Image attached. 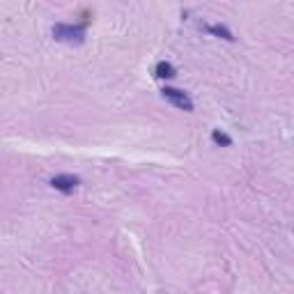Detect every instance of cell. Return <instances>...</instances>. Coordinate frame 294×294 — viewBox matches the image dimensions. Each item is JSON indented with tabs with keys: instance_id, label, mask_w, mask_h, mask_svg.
Listing matches in <instances>:
<instances>
[{
	"instance_id": "277c9868",
	"label": "cell",
	"mask_w": 294,
	"mask_h": 294,
	"mask_svg": "<svg viewBox=\"0 0 294 294\" xmlns=\"http://www.w3.org/2000/svg\"><path fill=\"white\" fill-rule=\"evenodd\" d=\"M205 30L209 32V35L220 37V39H225V41H234V35H232V32H230L225 26H220V23H211V26H205Z\"/></svg>"
},
{
	"instance_id": "5b68a950",
	"label": "cell",
	"mask_w": 294,
	"mask_h": 294,
	"mask_svg": "<svg viewBox=\"0 0 294 294\" xmlns=\"http://www.w3.org/2000/svg\"><path fill=\"white\" fill-rule=\"evenodd\" d=\"M154 76L156 78H175L177 76V69H175L170 62L161 60V62H156V67H154Z\"/></svg>"
},
{
	"instance_id": "3957f363",
	"label": "cell",
	"mask_w": 294,
	"mask_h": 294,
	"mask_svg": "<svg viewBox=\"0 0 294 294\" xmlns=\"http://www.w3.org/2000/svg\"><path fill=\"white\" fill-rule=\"evenodd\" d=\"M78 184H81V179H78L76 175H69V173H64V175H55V177H51V186H53L55 191L64 193V195H69V193L76 191Z\"/></svg>"
},
{
	"instance_id": "8992f818",
	"label": "cell",
	"mask_w": 294,
	"mask_h": 294,
	"mask_svg": "<svg viewBox=\"0 0 294 294\" xmlns=\"http://www.w3.org/2000/svg\"><path fill=\"white\" fill-rule=\"evenodd\" d=\"M211 140H214L218 147H230V145H232V138H230L228 133L218 131V129H216V131H211Z\"/></svg>"
},
{
	"instance_id": "6da1fadb",
	"label": "cell",
	"mask_w": 294,
	"mask_h": 294,
	"mask_svg": "<svg viewBox=\"0 0 294 294\" xmlns=\"http://www.w3.org/2000/svg\"><path fill=\"white\" fill-rule=\"evenodd\" d=\"M53 37L64 44H83L85 41V23L83 26H71V23H55Z\"/></svg>"
},
{
	"instance_id": "7a4b0ae2",
	"label": "cell",
	"mask_w": 294,
	"mask_h": 294,
	"mask_svg": "<svg viewBox=\"0 0 294 294\" xmlns=\"http://www.w3.org/2000/svg\"><path fill=\"white\" fill-rule=\"evenodd\" d=\"M161 94H163V99L170 101V104H173L175 108L186 110V113H191V110H193L191 96H188L184 90H177V87H163V90H161Z\"/></svg>"
}]
</instances>
